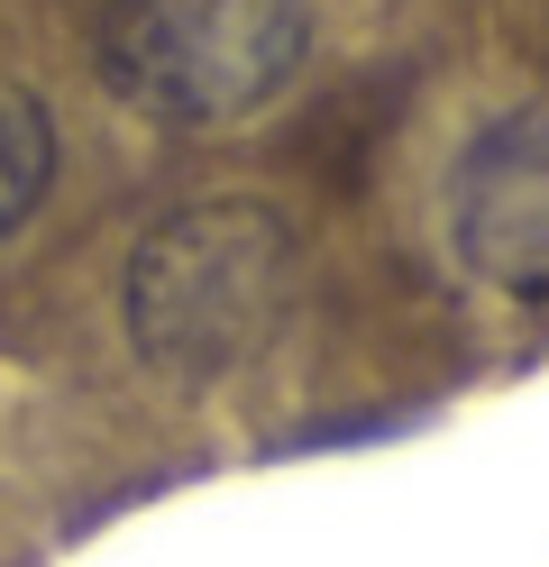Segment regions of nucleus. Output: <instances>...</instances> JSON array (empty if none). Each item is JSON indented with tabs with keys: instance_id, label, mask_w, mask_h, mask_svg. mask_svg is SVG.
<instances>
[{
	"instance_id": "nucleus-1",
	"label": "nucleus",
	"mask_w": 549,
	"mask_h": 567,
	"mask_svg": "<svg viewBox=\"0 0 549 567\" xmlns=\"http://www.w3.org/2000/svg\"><path fill=\"white\" fill-rule=\"evenodd\" d=\"M303 302V238L275 202L211 193L138 238L120 321L165 384H230L284 339Z\"/></svg>"
},
{
	"instance_id": "nucleus-2",
	"label": "nucleus",
	"mask_w": 549,
	"mask_h": 567,
	"mask_svg": "<svg viewBox=\"0 0 549 567\" xmlns=\"http://www.w3.org/2000/svg\"><path fill=\"white\" fill-rule=\"evenodd\" d=\"M303 0H110L92 19V74L110 101L165 128H230L303 74Z\"/></svg>"
},
{
	"instance_id": "nucleus-3",
	"label": "nucleus",
	"mask_w": 549,
	"mask_h": 567,
	"mask_svg": "<svg viewBox=\"0 0 549 567\" xmlns=\"http://www.w3.org/2000/svg\"><path fill=\"white\" fill-rule=\"evenodd\" d=\"M449 247L495 293L549 302V101H522L458 147Z\"/></svg>"
},
{
	"instance_id": "nucleus-4",
	"label": "nucleus",
	"mask_w": 549,
	"mask_h": 567,
	"mask_svg": "<svg viewBox=\"0 0 549 567\" xmlns=\"http://www.w3.org/2000/svg\"><path fill=\"white\" fill-rule=\"evenodd\" d=\"M47 184H55V120L28 83H0V238L37 220Z\"/></svg>"
}]
</instances>
